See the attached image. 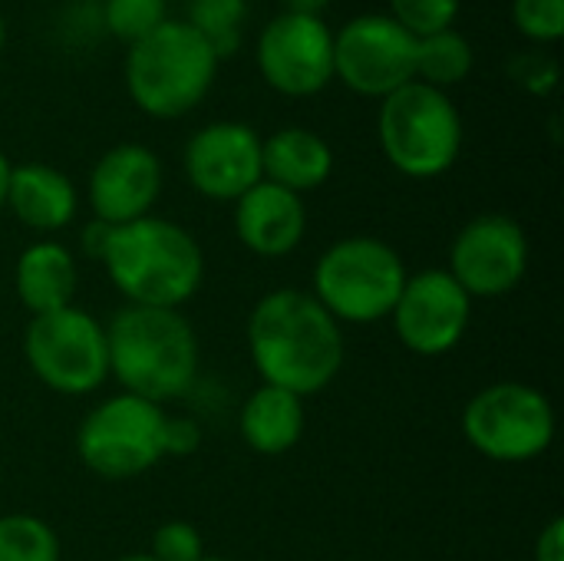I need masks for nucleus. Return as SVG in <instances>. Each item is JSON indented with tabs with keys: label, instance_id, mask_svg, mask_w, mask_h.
I'll return each instance as SVG.
<instances>
[{
	"label": "nucleus",
	"instance_id": "obj_35",
	"mask_svg": "<svg viewBox=\"0 0 564 561\" xmlns=\"http://www.w3.org/2000/svg\"><path fill=\"white\" fill-rule=\"evenodd\" d=\"M198 561H231V559H215V555H202Z\"/></svg>",
	"mask_w": 564,
	"mask_h": 561
},
{
	"label": "nucleus",
	"instance_id": "obj_26",
	"mask_svg": "<svg viewBox=\"0 0 564 561\" xmlns=\"http://www.w3.org/2000/svg\"><path fill=\"white\" fill-rule=\"evenodd\" d=\"M512 23L532 43H555L564 33V0H512Z\"/></svg>",
	"mask_w": 564,
	"mask_h": 561
},
{
	"label": "nucleus",
	"instance_id": "obj_22",
	"mask_svg": "<svg viewBox=\"0 0 564 561\" xmlns=\"http://www.w3.org/2000/svg\"><path fill=\"white\" fill-rule=\"evenodd\" d=\"M248 20V0H188L185 23L215 50L218 60L231 56L241 46Z\"/></svg>",
	"mask_w": 564,
	"mask_h": 561
},
{
	"label": "nucleus",
	"instance_id": "obj_30",
	"mask_svg": "<svg viewBox=\"0 0 564 561\" xmlns=\"http://www.w3.org/2000/svg\"><path fill=\"white\" fill-rule=\"evenodd\" d=\"M535 561H564V519H552L535 542Z\"/></svg>",
	"mask_w": 564,
	"mask_h": 561
},
{
	"label": "nucleus",
	"instance_id": "obj_12",
	"mask_svg": "<svg viewBox=\"0 0 564 561\" xmlns=\"http://www.w3.org/2000/svg\"><path fill=\"white\" fill-rule=\"evenodd\" d=\"M446 271L459 281V288L469 298L512 294L529 271L525 228L502 212L476 215L453 238Z\"/></svg>",
	"mask_w": 564,
	"mask_h": 561
},
{
	"label": "nucleus",
	"instance_id": "obj_31",
	"mask_svg": "<svg viewBox=\"0 0 564 561\" xmlns=\"http://www.w3.org/2000/svg\"><path fill=\"white\" fill-rule=\"evenodd\" d=\"M327 7H330V0H284V10L301 13V17H324Z\"/></svg>",
	"mask_w": 564,
	"mask_h": 561
},
{
	"label": "nucleus",
	"instance_id": "obj_4",
	"mask_svg": "<svg viewBox=\"0 0 564 561\" xmlns=\"http://www.w3.org/2000/svg\"><path fill=\"white\" fill-rule=\"evenodd\" d=\"M218 63L215 50L185 20L169 17L159 30L129 43L126 93L145 116L178 119L208 96Z\"/></svg>",
	"mask_w": 564,
	"mask_h": 561
},
{
	"label": "nucleus",
	"instance_id": "obj_15",
	"mask_svg": "<svg viewBox=\"0 0 564 561\" xmlns=\"http://www.w3.org/2000/svg\"><path fill=\"white\" fill-rule=\"evenodd\" d=\"M162 192V162L142 142L106 149L89 172V208L106 225H129L152 215Z\"/></svg>",
	"mask_w": 564,
	"mask_h": 561
},
{
	"label": "nucleus",
	"instance_id": "obj_13",
	"mask_svg": "<svg viewBox=\"0 0 564 561\" xmlns=\"http://www.w3.org/2000/svg\"><path fill=\"white\" fill-rule=\"evenodd\" d=\"M473 298L446 268H426L406 278L390 321L400 344L416 357H443L456 350L469 331Z\"/></svg>",
	"mask_w": 564,
	"mask_h": 561
},
{
	"label": "nucleus",
	"instance_id": "obj_24",
	"mask_svg": "<svg viewBox=\"0 0 564 561\" xmlns=\"http://www.w3.org/2000/svg\"><path fill=\"white\" fill-rule=\"evenodd\" d=\"M169 20L165 0H106L102 3V23L112 36L126 43H139L152 30H159Z\"/></svg>",
	"mask_w": 564,
	"mask_h": 561
},
{
	"label": "nucleus",
	"instance_id": "obj_28",
	"mask_svg": "<svg viewBox=\"0 0 564 561\" xmlns=\"http://www.w3.org/2000/svg\"><path fill=\"white\" fill-rule=\"evenodd\" d=\"M202 443V430L195 420H185V417H169V427H165V456H188L195 453Z\"/></svg>",
	"mask_w": 564,
	"mask_h": 561
},
{
	"label": "nucleus",
	"instance_id": "obj_32",
	"mask_svg": "<svg viewBox=\"0 0 564 561\" xmlns=\"http://www.w3.org/2000/svg\"><path fill=\"white\" fill-rule=\"evenodd\" d=\"M10 159L0 152V208H7V185H10Z\"/></svg>",
	"mask_w": 564,
	"mask_h": 561
},
{
	"label": "nucleus",
	"instance_id": "obj_3",
	"mask_svg": "<svg viewBox=\"0 0 564 561\" xmlns=\"http://www.w3.org/2000/svg\"><path fill=\"white\" fill-rule=\"evenodd\" d=\"M102 268L129 304L178 311L202 288L205 255L182 225L145 215L112 228Z\"/></svg>",
	"mask_w": 564,
	"mask_h": 561
},
{
	"label": "nucleus",
	"instance_id": "obj_34",
	"mask_svg": "<svg viewBox=\"0 0 564 561\" xmlns=\"http://www.w3.org/2000/svg\"><path fill=\"white\" fill-rule=\"evenodd\" d=\"M3 46H7V20L0 13V53H3Z\"/></svg>",
	"mask_w": 564,
	"mask_h": 561
},
{
	"label": "nucleus",
	"instance_id": "obj_1",
	"mask_svg": "<svg viewBox=\"0 0 564 561\" xmlns=\"http://www.w3.org/2000/svg\"><path fill=\"white\" fill-rule=\"evenodd\" d=\"M248 354L268 387L314 397L344 367V331L311 291L278 288L248 317Z\"/></svg>",
	"mask_w": 564,
	"mask_h": 561
},
{
	"label": "nucleus",
	"instance_id": "obj_18",
	"mask_svg": "<svg viewBox=\"0 0 564 561\" xmlns=\"http://www.w3.org/2000/svg\"><path fill=\"white\" fill-rule=\"evenodd\" d=\"M334 172V149L314 129L288 126L261 139V179L294 195L321 188Z\"/></svg>",
	"mask_w": 564,
	"mask_h": 561
},
{
	"label": "nucleus",
	"instance_id": "obj_6",
	"mask_svg": "<svg viewBox=\"0 0 564 561\" xmlns=\"http://www.w3.org/2000/svg\"><path fill=\"white\" fill-rule=\"evenodd\" d=\"M406 278V265L393 245L354 235L334 241L317 258L311 294L337 324H377L390 317Z\"/></svg>",
	"mask_w": 564,
	"mask_h": 561
},
{
	"label": "nucleus",
	"instance_id": "obj_27",
	"mask_svg": "<svg viewBox=\"0 0 564 561\" xmlns=\"http://www.w3.org/2000/svg\"><path fill=\"white\" fill-rule=\"evenodd\" d=\"M155 561H198L205 555V542H202V532L185 522V519H172V522H162L152 536V552Z\"/></svg>",
	"mask_w": 564,
	"mask_h": 561
},
{
	"label": "nucleus",
	"instance_id": "obj_25",
	"mask_svg": "<svg viewBox=\"0 0 564 561\" xmlns=\"http://www.w3.org/2000/svg\"><path fill=\"white\" fill-rule=\"evenodd\" d=\"M463 0H390V17L416 40L449 30L459 17Z\"/></svg>",
	"mask_w": 564,
	"mask_h": 561
},
{
	"label": "nucleus",
	"instance_id": "obj_9",
	"mask_svg": "<svg viewBox=\"0 0 564 561\" xmlns=\"http://www.w3.org/2000/svg\"><path fill=\"white\" fill-rule=\"evenodd\" d=\"M23 357L33 377L53 393L86 397L109 380L106 324L73 304L26 324Z\"/></svg>",
	"mask_w": 564,
	"mask_h": 561
},
{
	"label": "nucleus",
	"instance_id": "obj_20",
	"mask_svg": "<svg viewBox=\"0 0 564 561\" xmlns=\"http://www.w3.org/2000/svg\"><path fill=\"white\" fill-rule=\"evenodd\" d=\"M241 440L261 456H281L294 450L304 436V400L261 384L238 417Z\"/></svg>",
	"mask_w": 564,
	"mask_h": 561
},
{
	"label": "nucleus",
	"instance_id": "obj_5",
	"mask_svg": "<svg viewBox=\"0 0 564 561\" xmlns=\"http://www.w3.org/2000/svg\"><path fill=\"white\" fill-rule=\"evenodd\" d=\"M377 136L387 162L406 179H440L463 152V116L449 93L420 79L380 99Z\"/></svg>",
	"mask_w": 564,
	"mask_h": 561
},
{
	"label": "nucleus",
	"instance_id": "obj_33",
	"mask_svg": "<svg viewBox=\"0 0 564 561\" xmlns=\"http://www.w3.org/2000/svg\"><path fill=\"white\" fill-rule=\"evenodd\" d=\"M116 561H155L149 552H132V555H122V559Z\"/></svg>",
	"mask_w": 564,
	"mask_h": 561
},
{
	"label": "nucleus",
	"instance_id": "obj_29",
	"mask_svg": "<svg viewBox=\"0 0 564 561\" xmlns=\"http://www.w3.org/2000/svg\"><path fill=\"white\" fill-rule=\"evenodd\" d=\"M112 228H116V225H106V222L93 218V222L83 228V235H79V248H83V255L102 265L106 248H109V238H112Z\"/></svg>",
	"mask_w": 564,
	"mask_h": 561
},
{
	"label": "nucleus",
	"instance_id": "obj_8",
	"mask_svg": "<svg viewBox=\"0 0 564 561\" xmlns=\"http://www.w3.org/2000/svg\"><path fill=\"white\" fill-rule=\"evenodd\" d=\"M463 436L492 463H532L555 440V407L539 387L502 380L466 403Z\"/></svg>",
	"mask_w": 564,
	"mask_h": 561
},
{
	"label": "nucleus",
	"instance_id": "obj_7",
	"mask_svg": "<svg viewBox=\"0 0 564 561\" xmlns=\"http://www.w3.org/2000/svg\"><path fill=\"white\" fill-rule=\"evenodd\" d=\"M165 407L132 393H116L83 417L76 430L79 463L109 483L135 479L165 460Z\"/></svg>",
	"mask_w": 564,
	"mask_h": 561
},
{
	"label": "nucleus",
	"instance_id": "obj_19",
	"mask_svg": "<svg viewBox=\"0 0 564 561\" xmlns=\"http://www.w3.org/2000/svg\"><path fill=\"white\" fill-rule=\"evenodd\" d=\"M13 288L33 317L69 308L76 294V261L69 248L56 241H33L23 248L13 268Z\"/></svg>",
	"mask_w": 564,
	"mask_h": 561
},
{
	"label": "nucleus",
	"instance_id": "obj_21",
	"mask_svg": "<svg viewBox=\"0 0 564 561\" xmlns=\"http://www.w3.org/2000/svg\"><path fill=\"white\" fill-rule=\"evenodd\" d=\"M473 63H476L473 43L456 26L416 40V79L426 86L446 93L449 86L463 83L473 73Z\"/></svg>",
	"mask_w": 564,
	"mask_h": 561
},
{
	"label": "nucleus",
	"instance_id": "obj_14",
	"mask_svg": "<svg viewBox=\"0 0 564 561\" xmlns=\"http://www.w3.org/2000/svg\"><path fill=\"white\" fill-rule=\"evenodd\" d=\"M188 185L212 202H238L261 182V136L238 119L202 126L182 152Z\"/></svg>",
	"mask_w": 564,
	"mask_h": 561
},
{
	"label": "nucleus",
	"instance_id": "obj_23",
	"mask_svg": "<svg viewBox=\"0 0 564 561\" xmlns=\"http://www.w3.org/2000/svg\"><path fill=\"white\" fill-rule=\"evenodd\" d=\"M56 532L36 516H0V561H59Z\"/></svg>",
	"mask_w": 564,
	"mask_h": 561
},
{
	"label": "nucleus",
	"instance_id": "obj_11",
	"mask_svg": "<svg viewBox=\"0 0 564 561\" xmlns=\"http://www.w3.org/2000/svg\"><path fill=\"white\" fill-rule=\"evenodd\" d=\"M261 79L288 96L307 99L334 83V30L324 17H301L281 10L264 23L254 43Z\"/></svg>",
	"mask_w": 564,
	"mask_h": 561
},
{
	"label": "nucleus",
	"instance_id": "obj_16",
	"mask_svg": "<svg viewBox=\"0 0 564 561\" xmlns=\"http://www.w3.org/2000/svg\"><path fill=\"white\" fill-rule=\"evenodd\" d=\"M235 235L258 258L291 255L307 235L304 198L261 179L235 202Z\"/></svg>",
	"mask_w": 564,
	"mask_h": 561
},
{
	"label": "nucleus",
	"instance_id": "obj_17",
	"mask_svg": "<svg viewBox=\"0 0 564 561\" xmlns=\"http://www.w3.org/2000/svg\"><path fill=\"white\" fill-rule=\"evenodd\" d=\"M7 208L20 225L40 235H53L66 228L79 212V195L69 175L46 162H23L10 169Z\"/></svg>",
	"mask_w": 564,
	"mask_h": 561
},
{
	"label": "nucleus",
	"instance_id": "obj_2",
	"mask_svg": "<svg viewBox=\"0 0 564 561\" xmlns=\"http://www.w3.org/2000/svg\"><path fill=\"white\" fill-rule=\"evenodd\" d=\"M106 347L122 393L165 407L195 387L198 337L182 311L126 304L106 324Z\"/></svg>",
	"mask_w": 564,
	"mask_h": 561
},
{
	"label": "nucleus",
	"instance_id": "obj_10",
	"mask_svg": "<svg viewBox=\"0 0 564 561\" xmlns=\"http://www.w3.org/2000/svg\"><path fill=\"white\" fill-rule=\"evenodd\" d=\"M334 79L383 99L416 79V36L390 13H360L334 33Z\"/></svg>",
	"mask_w": 564,
	"mask_h": 561
}]
</instances>
